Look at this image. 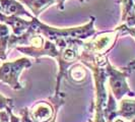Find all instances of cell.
<instances>
[{
	"label": "cell",
	"instance_id": "obj_1",
	"mask_svg": "<svg viewBox=\"0 0 135 122\" xmlns=\"http://www.w3.org/2000/svg\"><path fill=\"white\" fill-rule=\"evenodd\" d=\"M89 22L81 26V27H49L47 25L43 24L38 17L33 16L32 18V27L35 30L40 33L41 35L44 36L45 39L52 41L54 43L58 39H79V40H86L90 37H94L95 35V16H90Z\"/></svg>",
	"mask_w": 135,
	"mask_h": 122
},
{
	"label": "cell",
	"instance_id": "obj_2",
	"mask_svg": "<svg viewBox=\"0 0 135 122\" xmlns=\"http://www.w3.org/2000/svg\"><path fill=\"white\" fill-rule=\"evenodd\" d=\"M32 64V61L27 57L3 62L0 65V81L13 90H21L23 87L20 82V74L25 68L31 67Z\"/></svg>",
	"mask_w": 135,
	"mask_h": 122
},
{
	"label": "cell",
	"instance_id": "obj_3",
	"mask_svg": "<svg viewBox=\"0 0 135 122\" xmlns=\"http://www.w3.org/2000/svg\"><path fill=\"white\" fill-rule=\"evenodd\" d=\"M106 71L109 76L110 88L117 101L122 100V98L125 95L134 97L135 94L129 88L128 83L126 81V78L129 75V72L126 69H117L110 62H108L106 64Z\"/></svg>",
	"mask_w": 135,
	"mask_h": 122
},
{
	"label": "cell",
	"instance_id": "obj_4",
	"mask_svg": "<svg viewBox=\"0 0 135 122\" xmlns=\"http://www.w3.org/2000/svg\"><path fill=\"white\" fill-rule=\"evenodd\" d=\"M119 34H120V31L118 30V27L110 32L95 34V37H94L91 40H84L82 48L95 55H108L109 52L115 46L116 40Z\"/></svg>",
	"mask_w": 135,
	"mask_h": 122
},
{
	"label": "cell",
	"instance_id": "obj_5",
	"mask_svg": "<svg viewBox=\"0 0 135 122\" xmlns=\"http://www.w3.org/2000/svg\"><path fill=\"white\" fill-rule=\"evenodd\" d=\"M64 95H55L54 99H52L54 102L55 109L52 104H50L47 101H39L35 104L30 110V117L34 122H50L53 117L58 113V109L61 105L64 104Z\"/></svg>",
	"mask_w": 135,
	"mask_h": 122
},
{
	"label": "cell",
	"instance_id": "obj_6",
	"mask_svg": "<svg viewBox=\"0 0 135 122\" xmlns=\"http://www.w3.org/2000/svg\"><path fill=\"white\" fill-rule=\"evenodd\" d=\"M16 50H18L20 52L27 55V56H31L33 58H40L43 56H49V57L57 59V57L59 56V49L52 41L47 40V39H46L44 47L41 49H36V48L30 47V46H18V47H16Z\"/></svg>",
	"mask_w": 135,
	"mask_h": 122
},
{
	"label": "cell",
	"instance_id": "obj_7",
	"mask_svg": "<svg viewBox=\"0 0 135 122\" xmlns=\"http://www.w3.org/2000/svg\"><path fill=\"white\" fill-rule=\"evenodd\" d=\"M0 21L7 26H10L12 30V35L14 36H20L26 33L32 25V20H26L21 18L20 16H15V15L8 16L2 12H0Z\"/></svg>",
	"mask_w": 135,
	"mask_h": 122
},
{
	"label": "cell",
	"instance_id": "obj_8",
	"mask_svg": "<svg viewBox=\"0 0 135 122\" xmlns=\"http://www.w3.org/2000/svg\"><path fill=\"white\" fill-rule=\"evenodd\" d=\"M0 6H1V12L5 15L11 16H21V15H27L28 17L33 18V15L28 13L27 9L23 7V5L20 1L16 0H0Z\"/></svg>",
	"mask_w": 135,
	"mask_h": 122
},
{
	"label": "cell",
	"instance_id": "obj_9",
	"mask_svg": "<svg viewBox=\"0 0 135 122\" xmlns=\"http://www.w3.org/2000/svg\"><path fill=\"white\" fill-rule=\"evenodd\" d=\"M117 116L123 117L130 121L135 118V100L122 99L117 111Z\"/></svg>",
	"mask_w": 135,
	"mask_h": 122
},
{
	"label": "cell",
	"instance_id": "obj_10",
	"mask_svg": "<svg viewBox=\"0 0 135 122\" xmlns=\"http://www.w3.org/2000/svg\"><path fill=\"white\" fill-rule=\"evenodd\" d=\"M18 1L22 4H26L36 17H38L41 12L45 10L47 7L55 3V0H18Z\"/></svg>",
	"mask_w": 135,
	"mask_h": 122
},
{
	"label": "cell",
	"instance_id": "obj_11",
	"mask_svg": "<svg viewBox=\"0 0 135 122\" xmlns=\"http://www.w3.org/2000/svg\"><path fill=\"white\" fill-rule=\"evenodd\" d=\"M10 38L9 27L5 24H0V60H6V49Z\"/></svg>",
	"mask_w": 135,
	"mask_h": 122
},
{
	"label": "cell",
	"instance_id": "obj_12",
	"mask_svg": "<svg viewBox=\"0 0 135 122\" xmlns=\"http://www.w3.org/2000/svg\"><path fill=\"white\" fill-rule=\"evenodd\" d=\"M69 77L72 81L79 83L85 81L86 78V70L83 65L75 64L69 69Z\"/></svg>",
	"mask_w": 135,
	"mask_h": 122
},
{
	"label": "cell",
	"instance_id": "obj_13",
	"mask_svg": "<svg viewBox=\"0 0 135 122\" xmlns=\"http://www.w3.org/2000/svg\"><path fill=\"white\" fill-rule=\"evenodd\" d=\"M118 30L120 31V33L122 34H129L131 35L133 38L135 39V27H127L126 25H122L118 27ZM124 69H126L128 72L132 71L135 69V60H132L126 67H123Z\"/></svg>",
	"mask_w": 135,
	"mask_h": 122
},
{
	"label": "cell",
	"instance_id": "obj_14",
	"mask_svg": "<svg viewBox=\"0 0 135 122\" xmlns=\"http://www.w3.org/2000/svg\"><path fill=\"white\" fill-rule=\"evenodd\" d=\"M119 2L121 3L122 6V21H124L126 15L128 14V12L130 11V9L133 7L135 3L133 2V0H119Z\"/></svg>",
	"mask_w": 135,
	"mask_h": 122
},
{
	"label": "cell",
	"instance_id": "obj_15",
	"mask_svg": "<svg viewBox=\"0 0 135 122\" xmlns=\"http://www.w3.org/2000/svg\"><path fill=\"white\" fill-rule=\"evenodd\" d=\"M124 21L126 22V26L127 27H135V4L130 9L128 14L126 15Z\"/></svg>",
	"mask_w": 135,
	"mask_h": 122
},
{
	"label": "cell",
	"instance_id": "obj_16",
	"mask_svg": "<svg viewBox=\"0 0 135 122\" xmlns=\"http://www.w3.org/2000/svg\"><path fill=\"white\" fill-rule=\"evenodd\" d=\"M8 107H13V100L9 98H5L4 96L0 94V111L5 110Z\"/></svg>",
	"mask_w": 135,
	"mask_h": 122
},
{
	"label": "cell",
	"instance_id": "obj_17",
	"mask_svg": "<svg viewBox=\"0 0 135 122\" xmlns=\"http://www.w3.org/2000/svg\"><path fill=\"white\" fill-rule=\"evenodd\" d=\"M20 115H21V118H20L21 122H34L30 117V110L27 107L23 108L20 111Z\"/></svg>",
	"mask_w": 135,
	"mask_h": 122
},
{
	"label": "cell",
	"instance_id": "obj_18",
	"mask_svg": "<svg viewBox=\"0 0 135 122\" xmlns=\"http://www.w3.org/2000/svg\"><path fill=\"white\" fill-rule=\"evenodd\" d=\"M66 0H55V3L57 4V8L59 10H64V3Z\"/></svg>",
	"mask_w": 135,
	"mask_h": 122
},
{
	"label": "cell",
	"instance_id": "obj_19",
	"mask_svg": "<svg viewBox=\"0 0 135 122\" xmlns=\"http://www.w3.org/2000/svg\"><path fill=\"white\" fill-rule=\"evenodd\" d=\"M113 122H126L125 120H123L122 118H115L114 120H113Z\"/></svg>",
	"mask_w": 135,
	"mask_h": 122
},
{
	"label": "cell",
	"instance_id": "obj_20",
	"mask_svg": "<svg viewBox=\"0 0 135 122\" xmlns=\"http://www.w3.org/2000/svg\"><path fill=\"white\" fill-rule=\"evenodd\" d=\"M131 122H135V118H133V119L131 120Z\"/></svg>",
	"mask_w": 135,
	"mask_h": 122
},
{
	"label": "cell",
	"instance_id": "obj_21",
	"mask_svg": "<svg viewBox=\"0 0 135 122\" xmlns=\"http://www.w3.org/2000/svg\"><path fill=\"white\" fill-rule=\"evenodd\" d=\"M88 122H94V121H93V120H91V119H89V121H88Z\"/></svg>",
	"mask_w": 135,
	"mask_h": 122
},
{
	"label": "cell",
	"instance_id": "obj_22",
	"mask_svg": "<svg viewBox=\"0 0 135 122\" xmlns=\"http://www.w3.org/2000/svg\"><path fill=\"white\" fill-rule=\"evenodd\" d=\"M0 12H1V6H0Z\"/></svg>",
	"mask_w": 135,
	"mask_h": 122
},
{
	"label": "cell",
	"instance_id": "obj_23",
	"mask_svg": "<svg viewBox=\"0 0 135 122\" xmlns=\"http://www.w3.org/2000/svg\"><path fill=\"white\" fill-rule=\"evenodd\" d=\"M133 2H134V3H135V0H133Z\"/></svg>",
	"mask_w": 135,
	"mask_h": 122
}]
</instances>
